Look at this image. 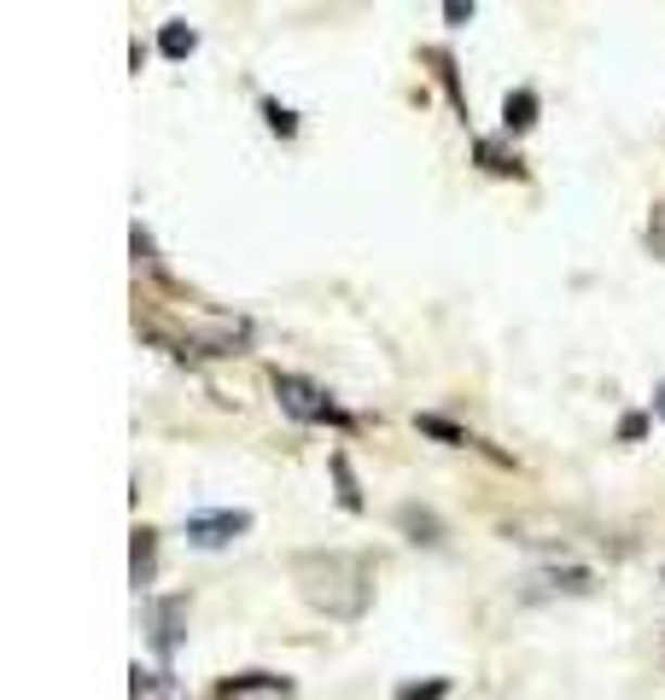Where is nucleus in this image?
<instances>
[{
	"mask_svg": "<svg viewBox=\"0 0 665 700\" xmlns=\"http://www.w3.org/2000/svg\"><path fill=\"white\" fill-rule=\"evenodd\" d=\"M292 572H298V584H304V601L321 607V613L357 619L368 607V567L362 560H350V555H298Z\"/></svg>",
	"mask_w": 665,
	"mask_h": 700,
	"instance_id": "obj_1",
	"label": "nucleus"
},
{
	"mask_svg": "<svg viewBox=\"0 0 665 700\" xmlns=\"http://www.w3.org/2000/svg\"><path fill=\"white\" fill-rule=\"evenodd\" d=\"M274 397H281V409L292 420H345L328 403V392H321V385H309V380H298V373H274Z\"/></svg>",
	"mask_w": 665,
	"mask_h": 700,
	"instance_id": "obj_2",
	"label": "nucleus"
},
{
	"mask_svg": "<svg viewBox=\"0 0 665 700\" xmlns=\"http://www.w3.org/2000/svg\"><path fill=\"white\" fill-rule=\"evenodd\" d=\"M240 532H252V513L245 508H222V513H188V537L199 549H222V543H234Z\"/></svg>",
	"mask_w": 665,
	"mask_h": 700,
	"instance_id": "obj_3",
	"label": "nucleus"
},
{
	"mask_svg": "<svg viewBox=\"0 0 665 700\" xmlns=\"http://www.w3.org/2000/svg\"><path fill=\"white\" fill-rule=\"evenodd\" d=\"M502 123H508V129H532V123H537V93L532 88H520V93H508V105H502Z\"/></svg>",
	"mask_w": 665,
	"mask_h": 700,
	"instance_id": "obj_4",
	"label": "nucleus"
},
{
	"mask_svg": "<svg viewBox=\"0 0 665 700\" xmlns=\"http://www.w3.org/2000/svg\"><path fill=\"white\" fill-rule=\"evenodd\" d=\"M193 47H199V36H193L188 24H164V29H158V53H164V59H188Z\"/></svg>",
	"mask_w": 665,
	"mask_h": 700,
	"instance_id": "obj_5",
	"label": "nucleus"
},
{
	"mask_svg": "<svg viewBox=\"0 0 665 700\" xmlns=\"http://www.w3.org/2000/svg\"><path fill=\"white\" fill-rule=\"evenodd\" d=\"M414 427H421V432H432V438H444V444H468V432H461L456 420H444V415H421V420H414Z\"/></svg>",
	"mask_w": 665,
	"mask_h": 700,
	"instance_id": "obj_6",
	"label": "nucleus"
},
{
	"mask_svg": "<svg viewBox=\"0 0 665 700\" xmlns=\"http://www.w3.org/2000/svg\"><path fill=\"white\" fill-rule=\"evenodd\" d=\"M333 479H338V502H345V508H362V491H357V479H350V461H345V456H333Z\"/></svg>",
	"mask_w": 665,
	"mask_h": 700,
	"instance_id": "obj_7",
	"label": "nucleus"
},
{
	"mask_svg": "<svg viewBox=\"0 0 665 700\" xmlns=\"http://www.w3.org/2000/svg\"><path fill=\"white\" fill-rule=\"evenodd\" d=\"M135 584H152V532H135Z\"/></svg>",
	"mask_w": 665,
	"mask_h": 700,
	"instance_id": "obj_8",
	"label": "nucleus"
},
{
	"mask_svg": "<svg viewBox=\"0 0 665 700\" xmlns=\"http://www.w3.org/2000/svg\"><path fill=\"white\" fill-rule=\"evenodd\" d=\"M404 525L414 532V543H438V520H432V513H414V508H404Z\"/></svg>",
	"mask_w": 665,
	"mask_h": 700,
	"instance_id": "obj_9",
	"label": "nucleus"
},
{
	"mask_svg": "<svg viewBox=\"0 0 665 700\" xmlns=\"http://www.w3.org/2000/svg\"><path fill=\"white\" fill-rule=\"evenodd\" d=\"M263 117H269V129L274 135H298V117L286 112V105H274V100H263Z\"/></svg>",
	"mask_w": 665,
	"mask_h": 700,
	"instance_id": "obj_10",
	"label": "nucleus"
},
{
	"mask_svg": "<svg viewBox=\"0 0 665 700\" xmlns=\"http://www.w3.org/2000/svg\"><path fill=\"white\" fill-rule=\"evenodd\" d=\"M397 700H444V677H438V683H426V689H404Z\"/></svg>",
	"mask_w": 665,
	"mask_h": 700,
	"instance_id": "obj_11",
	"label": "nucleus"
},
{
	"mask_svg": "<svg viewBox=\"0 0 665 700\" xmlns=\"http://www.w3.org/2000/svg\"><path fill=\"white\" fill-rule=\"evenodd\" d=\"M642 432H648L642 415H625V420H618V438H642Z\"/></svg>",
	"mask_w": 665,
	"mask_h": 700,
	"instance_id": "obj_12",
	"label": "nucleus"
},
{
	"mask_svg": "<svg viewBox=\"0 0 665 700\" xmlns=\"http://www.w3.org/2000/svg\"><path fill=\"white\" fill-rule=\"evenodd\" d=\"M444 18H450V24H468V18H473V7H461V0H450V7H444Z\"/></svg>",
	"mask_w": 665,
	"mask_h": 700,
	"instance_id": "obj_13",
	"label": "nucleus"
},
{
	"mask_svg": "<svg viewBox=\"0 0 665 700\" xmlns=\"http://www.w3.org/2000/svg\"><path fill=\"white\" fill-rule=\"evenodd\" d=\"M654 252L665 257V228H654Z\"/></svg>",
	"mask_w": 665,
	"mask_h": 700,
	"instance_id": "obj_14",
	"label": "nucleus"
},
{
	"mask_svg": "<svg viewBox=\"0 0 665 700\" xmlns=\"http://www.w3.org/2000/svg\"><path fill=\"white\" fill-rule=\"evenodd\" d=\"M654 409H660V415H665V385H660V392H654Z\"/></svg>",
	"mask_w": 665,
	"mask_h": 700,
	"instance_id": "obj_15",
	"label": "nucleus"
}]
</instances>
